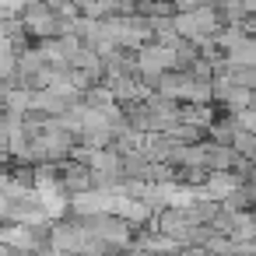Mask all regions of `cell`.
Segmentation results:
<instances>
[{
  "instance_id": "1",
  "label": "cell",
  "mask_w": 256,
  "mask_h": 256,
  "mask_svg": "<svg viewBox=\"0 0 256 256\" xmlns=\"http://www.w3.org/2000/svg\"><path fill=\"white\" fill-rule=\"evenodd\" d=\"M18 18H22L25 32L32 36V42H42V39L60 36V14L50 4H42V0H28V4H22Z\"/></svg>"
},
{
  "instance_id": "2",
  "label": "cell",
  "mask_w": 256,
  "mask_h": 256,
  "mask_svg": "<svg viewBox=\"0 0 256 256\" xmlns=\"http://www.w3.org/2000/svg\"><path fill=\"white\" fill-rule=\"evenodd\" d=\"M56 186H60L67 196L95 193V168H92V165H84V162L64 158V162H56Z\"/></svg>"
},
{
  "instance_id": "3",
  "label": "cell",
  "mask_w": 256,
  "mask_h": 256,
  "mask_svg": "<svg viewBox=\"0 0 256 256\" xmlns=\"http://www.w3.org/2000/svg\"><path fill=\"white\" fill-rule=\"evenodd\" d=\"M232 148H235V154L256 162V134H252V130H242V126H238V130L232 134Z\"/></svg>"
}]
</instances>
